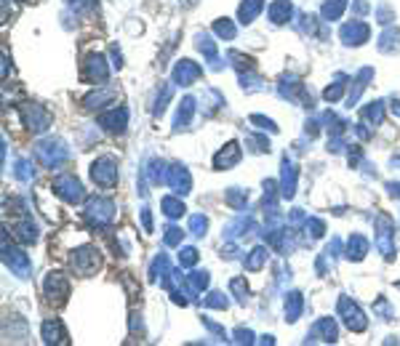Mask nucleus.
<instances>
[{
  "label": "nucleus",
  "mask_w": 400,
  "mask_h": 346,
  "mask_svg": "<svg viewBox=\"0 0 400 346\" xmlns=\"http://www.w3.org/2000/svg\"><path fill=\"white\" fill-rule=\"evenodd\" d=\"M70 264H73V269H75L77 274L88 277V274H94L97 269H99V264H101L99 250L91 248V245L80 248V250H75V253L70 256Z\"/></svg>",
  "instance_id": "nucleus-1"
},
{
  "label": "nucleus",
  "mask_w": 400,
  "mask_h": 346,
  "mask_svg": "<svg viewBox=\"0 0 400 346\" xmlns=\"http://www.w3.org/2000/svg\"><path fill=\"white\" fill-rule=\"evenodd\" d=\"M214 29H216V35H222V38H227V40H232V38H235V27L229 25V22H216Z\"/></svg>",
  "instance_id": "nucleus-32"
},
{
  "label": "nucleus",
  "mask_w": 400,
  "mask_h": 346,
  "mask_svg": "<svg viewBox=\"0 0 400 346\" xmlns=\"http://www.w3.org/2000/svg\"><path fill=\"white\" fill-rule=\"evenodd\" d=\"M288 16H291V3H288V0H275V3L270 5V19H273L275 25L288 22Z\"/></svg>",
  "instance_id": "nucleus-18"
},
{
  "label": "nucleus",
  "mask_w": 400,
  "mask_h": 346,
  "mask_svg": "<svg viewBox=\"0 0 400 346\" xmlns=\"http://www.w3.org/2000/svg\"><path fill=\"white\" fill-rule=\"evenodd\" d=\"M22 115H25V123L29 128H35V131H46L51 123L49 112L40 107V104H25L22 107Z\"/></svg>",
  "instance_id": "nucleus-8"
},
{
  "label": "nucleus",
  "mask_w": 400,
  "mask_h": 346,
  "mask_svg": "<svg viewBox=\"0 0 400 346\" xmlns=\"http://www.w3.org/2000/svg\"><path fill=\"white\" fill-rule=\"evenodd\" d=\"M16 240L19 243H35L38 240V229H35V224L29 222V219L16 224Z\"/></svg>",
  "instance_id": "nucleus-19"
},
{
  "label": "nucleus",
  "mask_w": 400,
  "mask_h": 346,
  "mask_svg": "<svg viewBox=\"0 0 400 346\" xmlns=\"http://www.w3.org/2000/svg\"><path fill=\"white\" fill-rule=\"evenodd\" d=\"M179 261H182V267H192L198 261V250L195 248H184L182 256H179Z\"/></svg>",
  "instance_id": "nucleus-28"
},
{
  "label": "nucleus",
  "mask_w": 400,
  "mask_h": 346,
  "mask_svg": "<svg viewBox=\"0 0 400 346\" xmlns=\"http://www.w3.org/2000/svg\"><path fill=\"white\" fill-rule=\"evenodd\" d=\"M339 315H342V320L345 325L355 330V333H360V330H366V317H363V312L358 309V304H352L350 298H339Z\"/></svg>",
  "instance_id": "nucleus-5"
},
{
  "label": "nucleus",
  "mask_w": 400,
  "mask_h": 346,
  "mask_svg": "<svg viewBox=\"0 0 400 346\" xmlns=\"http://www.w3.org/2000/svg\"><path fill=\"white\" fill-rule=\"evenodd\" d=\"M205 226H208V222H205V219H203V216H192V219H190V232H192V235H205Z\"/></svg>",
  "instance_id": "nucleus-31"
},
{
  "label": "nucleus",
  "mask_w": 400,
  "mask_h": 346,
  "mask_svg": "<svg viewBox=\"0 0 400 346\" xmlns=\"http://www.w3.org/2000/svg\"><path fill=\"white\" fill-rule=\"evenodd\" d=\"M43 341L46 344H67V333H64L62 322L59 320L43 322Z\"/></svg>",
  "instance_id": "nucleus-16"
},
{
  "label": "nucleus",
  "mask_w": 400,
  "mask_h": 346,
  "mask_svg": "<svg viewBox=\"0 0 400 346\" xmlns=\"http://www.w3.org/2000/svg\"><path fill=\"white\" fill-rule=\"evenodd\" d=\"M262 8H264V0H243V3H240L238 16H240V22H243V25H251Z\"/></svg>",
  "instance_id": "nucleus-17"
},
{
  "label": "nucleus",
  "mask_w": 400,
  "mask_h": 346,
  "mask_svg": "<svg viewBox=\"0 0 400 346\" xmlns=\"http://www.w3.org/2000/svg\"><path fill=\"white\" fill-rule=\"evenodd\" d=\"M125 120H128V112H125L123 107H121V109H118V107H110L107 112H101L99 115V125L101 128H107V131H112V133H123Z\"/></svg>",
  "instance_id": "nucleus-6"
},
{
  "label": "nucleus",
  "mask_w": 400,
  "mask_h": 346,
  "mask_svg": "<svg viewBox=\"0 0 400 346\" xmlns=\"http://www.w3.org/2000/svg\"><path fill=\"white\" fill-rule=\"evenodd\" d=\"M366 250H368V243H366L363 237H352L350 240V253H347V256L358 261V258H363V256H366Z\"/></svg>",
  "instance_id": "nucleus-24"
},
{
  "label": "nucleus",
  "mask_w": 400,
  "mask_h": 346,
  "mask_svg": "<svg viewBox=\"0 0 400 346\" xmlns=\"http://www.w3.org/2000/svg\"><path fill=\"white\" fill-rule=\"evenodd\" d=\"M168 187L174 189L176 195H187V192H190V173L184 171V165H174V168H171Z\"/></svg>",
  "instance_id": "nucleus-15"
},
{
  "label": "nucleus",
  "mask_w": 400,
  "mask_h": 346,
  "mask_svg": "<svg viewBox=\"0 0 400 346\" xmlns=\"http://www.w3.org/2000/svg\"><path fill=\"white\" fill-rule=\"evenodd\" d=\"M299 312H301V296L299 293H291V296L286 298V315H288V320L294 322L299 317Z\"/></svg>",
  "instance_id": "nucleus-23"
},
{
  "label": "nucleus",
  "mask_w": 400,
  "mask_h": 346,
  "mask_svg": "<svg viewBox=\"0 0 400 346\" xmlns=\"http://www.w3.org/2000/svg\"><path fill=\"white\" fill-rule=\"evenodd\" d=\"M182 240V229H176V226H168V232H166V245H176Z\"/></svg>",
  "instance_id": "nucleus-33"
},
{
  "label": "nucleus",
  "mask_w": 400,
  "mask_h": 346,
  "mask_svg": "<svg viewBox=\"0 0 400 346\" xmlns=\"http://www.w3.org/2000/svg\"><path fill=\"white\" fill-rule=\"evenodd\" d=\"M198 77H200V67L195 64V62H190V59H182V62L174 67L176 85H192Z\"/></svg>",
  "instance_id": "nucleus-12"
},
{
  "label": "nucleus",
  "mask_w": 400,
  "mask_h": 346,
  "mask_svg": "<svg viewBox=\"0 0 400 346\" xmlns=\"http://www.w3.org/2000/svg\"><path fill=\"white\" fill-rule=\"evenodd\" d=\"M345 8H347V0H325L323 16H325V19H339Z\"/></svg>",
  "instance_id": "nucleus-21"
},
{
  "label": "nucleus",
  "mask_w": 400,
  "mask_h": 346,
  "mask_svg": "<svg viewBox=\"0 0 400 346\" xmlns=\"http://www.w3.org/2000/svg\"><path fill=\"white\" fill-rule=\"evenodd\" d=\"M238 160H240V147H238L235 142H229V144L214 157V165H216L219 171H225V168H232Z\"/></svg>",
  "instance_id": "nucleus-14"
},
{
  "label": "nucleus",
  "mask_w": 400,
  "mask_h": 346,
  "mask_svg": "<svg viewBox=\"0 0 400 346\" xmlns=\"http://www.w3.org/2000/svg\"><path fill=\"white\" fill-rule=\"evenodd\" d=\"M312 333H321V336H323V341H336V325H334L331 317L318 322V325L312 328Z\"/></svg>",
  "instance_id": "nucleus-22"
},
{
  "label": "nucleus",
  "mask_w": 400,
  "mask_h": 346,
  "mask_svg": "<svg viewBox=\"0 0 400 346\" xmlns=\"http://www.w3.org/2000/svg\"><path fill=\"white\" fill-rule=\"evenodd\" d=\"M264 258H267V250H264V248H256V250H251L249 261H246V269H259Z\"/></svg>",
  "instance_id": "nucleus-26"
},
{
  "label": "nucleus",
  "mask_w": 400,
  "mask_h": 346,
  "mask_svg": "<svg viewBox=\"0 0 400 346\" xmlns=\"http://www.w3.org/2000/svg\"><path fill=\"white\" fill-rule=\"evenodd\" d=\"M83 80H88V83H97L101 85L104 80H107V64H104V56H88V62H86V67H83Z\"/></svg>",
  "instance_id": "nucleus-10"
},
{
  "label": "nucleus",
  "mask_w": 400,
  "mask_h": 346,
  "mask_svg": "<svg viewBox=\"0 0 400 346\" xmlns=\"http://www.w3.org/2000/svg\"><path fill=\"white\" fill-rule=\"evenodd\" d=\"M53 192L62 200L73 202V205L83 200V187H80V181H77L73 173H62V176L53 181Z\"/></svg>",
  "instance_id": "nucleus-3"
},
{
  "label": "nucleus",
  "mask_w": 400,
  "mask_h": 346,
  "mask_svg": "<svg viewBox=\"0 0 400 346\" xmlns=\"http://www.w3.org/2000/svg\"><path fill=\"white\" fill-rule=\"evenodd\" d=\"M67 293H70V282H67V277L62 272H51L49 277H46V296L53 301V296H56V301L62 304L64 298H67Z\"/></svg>",
  "instance_id": "nucleus-9"
},
{
  "label": "nucleus",
  "mask_w": 400,
  "mask_h": 346,
  "mask_svg": "<svg viewBox=\"0 0 400 346\" xmlns=\"http://www.w3.org/2000/svg\"><path fill=\"white\" fill-rule=\"evenodd\" d=\"M3 258H5V264L19 274V277H27V272H29V258H27L22 250L8 248V240H3Z\"/></svg>",
  "instance_id": "nucleus-7"
},
{
  "label": "nucleus",
  "mask_w": 400,
  "mask_h": 346,
  "mask_svg": "<svg viewBox=\"0 0 400 346\" xmlns=\"http://www.w3.org/2000/svg\"><path fill=\"white\" fill-rule=\"evenodd\" d=\"M366 118H371L376 125L384 120V109H382V101H374V107H368L366 109Z\"/></svg>",
  "instance_id": "nucleus-29"
},
{
  "label": "nucleus",
  "mask_w": 400,
  "mask_h": 346,
  "mask_svg": "<svg viewBox=\"0 0 400 346\" xmlns=\"http://www.w3.org/2000/svg\"><path fill=\"white\" fill-rule=\"evenodd\" d=\"M112 211H115V205L110 202V200L104 198H94L88 202V211H86V219L94 224V226H104V224L112 222Z\"/></svg>",
  "instance_id": "nucleus-4"
},
{
  "label": "nucleus",
  "mask_w": 400,
  "mask_h": 346,
  "mask_svg": "<svg viewBox=\"0 0 400 346\" xmlns=\"http://www.w3.org/2000/svg\"><path fill=\"white\" fill-rule=\"evenodd\" d=\"M192 112H195V101H192V99L182 101V107H179V115H176V128H187L190 118H192Z\"/></svg>",
  "instance_id": "nucleus-20"
},
{
  "label": "nucleus",
  "mask_w": 400,
  "mask_h": 346,
  "mask_svg": "<svg viewBox=\"0 0 400 346\" xmlns=\"http://www.w3.org/2000/svg\"><path fill=\"white\" fill-rule=\"evenodd\" d=\"M368 32H371L368 25H366V22H358V19H352L350 25L342 27V38H345L347 46H352V43L360 46L363 40H368Z\"/></svg>",
  "instance_id": "nucleus-13"
},
{
  "label": "nucleus",
  "mask_w": 400,
  "mask_h": 346,
  "mask_svg": "<svg viewBox=\"0 0 400 346\" xmlns=\"http://www.w3.org/2000/svg\"><path fill=\"white\" fill-rule=\"evenodd\" d=\"M187 280H190V285H192L195 291H203V288L208 285V274H205V272H195V274H190Z\"/></svg>",
  "instance_id": "nucleus-30"
},
{
  "label": "nucleus",
  "mask_w": 400,
  "mask_h": 346,
  "mask_svg": "<svg viewBox=\"0 0 400 346\" xmlns=\"http://www.w3.org/2000/svg\"><path fill=\"white\" fill-rule=\"evenodd\" d=\"M163 208H166V216H171V219H176V216L184 213V205L174 198H163Z\"/></svg>",
  "instance_id": "nucleus-25"
},
{
  "label": "nucleus",
  "mask_w": 400,
  "mask_h": 346,
  "mask_svg": "<svg viewBox=\"0 0 400 346\" xmlns=\"http://www.w3.org/2000/svg\"><path fill=\"white\" fill-rule=\"evenodd\" d=\"M91 178L99 184L101 189L115 187V181H118V165H115V160L112 157H99L91 165Z\"/></svg>",
  "instance_id": "nucleus-2"
},
{
  "label": "nucleus",
  "mask_w": 400,
  "mask_h": 346,
  "mask_svg": "<svg viewBox=\"0 0 400 346\" xmlns=\"http://www.w3.org/2000/svg\"><path fill=\"white\" fill-rule=\"evenodd\" d=\"M38 157H40V163H43V165L53 168V165H59V163L67 157V149L62 147L59 142H56V144H53V142H46V144H40V147H38Z\"/></svg>",
  "instance_id": "nucleus-11"
},
{
  "label": "nucleus",
  "mask_w": 400,
  "mask_h": 346,
  "mask_svg": "<svg viewBox=\"0 0 400 346\" xmlns=\"http://www.w3.org/2000/svg\"><path fill=\"white\" fill-rule=\"evenodd\" d=\"M229 288H232V293L238 296V301H240V304L246 301V296H249V288H246V282H243L240 277H235V280L229 282Z\"/></svg>",
  "instance_id": "nucleus-27"
}]
</instances>
